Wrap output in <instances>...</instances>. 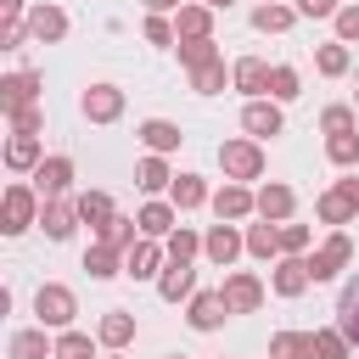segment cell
<instances>
[{"mask_svg": "<svg viewBox=\"0 0 359 359\" xmlns=\"http://www.w3.org/2000/svg\"><path fill=\"white\" fill-rule=\"evenodd\" d=\"M34 314H39V331H73V314H79V297H73V286H62V280H45V286L34 292Z\"/></svg>", "mask_w": 359, "mask_h": 359, "instance_id": "1", "label": "cell"}, {"mask_svg": "<svg viewBox=\"0 0 359 359\" xmlns=\"http://www.w3.org/2000/svg\"><path fill=\"white\" fill-rule=\"evenodd\" d=\"M39 213H45V202L34 185H6V196H0V230L6 236H22L28 224H39Z\"/></svg>", "mask_w": 359, "mask_h": 359, "instance_id": "2", "label": "cell"}, {"mask_svg": "<svg viewBox=\"0 0 359 359\" xmlns=\"http://www.w3.org/2000/svg\"><path fill=\"white\" fill-rule=\"evenodd\" d=\"M219 168H224V180H236V185L264 180V146H258V140H224V146H219Z\"/></svg>", "mask_w": 359, "mask_h": 359, "instance_id": "3", "label": "cell"}, {"mask_svg": "<svg viewBox=\"0 0 359 359\" xmlns=\"http://www.w3.org/2000/svg\"><path fill=\"white\" fill-rule=\"evenodd\" d=\"M348 264H353V241H348V230H331V236L320 241V252H309V275H314V280H337Z\"/></svg>", "mask_w": 359, "mask_h": 359, "instance_id": "4", "label": "cell"}, {"mask_svg": "<svg viewBox=\"0 0 359 359\" xmlns=\"http://www.w3.org/2000/svg\"><path fill=\"white\" fill-rule=\"evenodd\" d=\"M213 213H219V224H241V219H252V213H258V191H247V185L224 180V185L213 191Z\"/></svg>", "mask_w": 359, "mask_h": 359, "instance_id": "5", "label": "cell"}, {"mask_svg": "<svg viewBox=\"0 0 359 359\" xmlns=\"http://www.w3.org/2000/svg\"><path fill=\"white\" fill-rule=\"evenodd\" d=\"M241 252H247V236H241L236 224H208V236H202V258H208V264L230 269Z\"/></svg>", "mask_w": 359, "mask_h": 359, "instance_id": "6", "label": "cell"}, {"mask_svg": "<svg viewBox=\"0 0 359 359\" xmlns=\"http://www.w3.org/2000/svg\"><path fill=\"white\" fill-rule=\"evenodd\" d=\"M79 112H84L90 123H118V118H123V90H118V84H90V90L79 95Z\"/></svg>", "mask_w": 359, "mask_h": 359, "instance_id": "7", "label": "cell"}, {"mask_svg": "<svg viewBox=\"0 0 359 359\" xmlns=\"http://www.w3.org/2000/svg\"><path fill=\"white\" fill-rule=\"evenodd\" d=\"M67 185H73V157H45L39 168H34V191H39V202H56V196H67Z\"/></svg>", "mask_w": 359, "mask_h": 359, "instance_id": "8", "label": "cell"}, {"mask_svg": "<svg viewBox=\"0 0 359 359\" xmlns=\"http://www.w3.org/2000/svg\"><path fill=\"white\" fill-rule=\"evenodd\" d=\"M219 292H224V303H230V314H252V309L264 303V280H258V275H247V269H230Z\"/></svg>", "mask_w": 359, "mask_h": 359, "instance_id": "9", "label": "cell"}, {"mask_svg": "<svg viewBox=\"0 0 359 359\" xmlns=\"http://www.w3.org/2000/svg\"><path fill=\"white\" fill-rule=\"evenodd\" d=\"M241 129H247V140H269V135H280V129H286L280 101H247V107H241Z\"/></svg>", "mask_w": 359, "mask_h": 359, "instance_id": "10", "label": "cell"}, {"mask_svg": "<svg viewBox=\"0 0 359 359\" xmlns=\"http://www.w3.org/2000/svg\"><path fill=\"white\" fill-rule=\"evenodd\" d=\"M62 34H67V11H62V6H50V0L28 6V39H39V45H56Z\"/></svg>", "mask_w": 359, "mask_h": 359, "instance_id": "11", "label": "cell"}, {"mask_svg": "<svg viewBox=\"0 0 359 359\" xmlns=\"http://www.w3.org/2000/svg\"><path fill=\"white\" fill-rule=\"evenodd\" d=\"M34 95H39V73H34V67H17V73L0 79V107H6V112L34 107Z\"/></svg>", "mask_w": 359, "mask_h": 359, "instance_id": "12", "label": "cell"}, {"mask_svg": "<svg viewBox=\"0 0 359 359\" xmlns=\"http://www.w3.org/2000/svg\"><path fill=\"white\" fill-rule=\"evenodd\" d=\"M163 258H168V252L146 236V241H135V247L123 252V275H129V280H151V275H163Z\"/></svg>", "mask_w": 359, "mask_h": 359, "instance_id": "13", "label": "cell"}, {"mask_svg": "<svg viewBox=\"0 0 359 359\" xmlns=\"http://www.w3.org/2000/svg\"><path fill=\"white\" fill-rule=\"evenodd\" d=\"M269 286H275V297H303V292L314 286L309 258H280V264H275V275H269Z\"/></svg>", "mask_w": 359, "mask_h": 359, "instance_id": "14", "label": "cell"}, {"mask_svg": "<svg viewBox=\"0 0 359 359\" xmlns=\"http://www.w3.org/2000/svg\"><path fill=\"white\" fill-rule=\"evenodd\" d=\"M185 320H191V331H219V325L230 320V303H224V292H196Z\"/></svg>", "mask_w": 359, "mask_h": 359, "instance_id": "15", "label": "cell"}, {"mask_svg": "<svg viewBox=\"0 0 359 359\" xmlns=\"http://www.w3.org/2000/svg\"><path fill=\"white\" fill-rule=\"evenodd\" d=\"M174 34H180V39H213V6L185 0V6L174 11Z\"/></svg>", "mask_w": 359, "mask_h": 359, "instance_id": "16", "label": "cell"}, {"mask_svg": "<svg viewBox=\"0 0 359 359\" xmlns=\"http://www.w3.org/2000/svg\"><path fill=\"white\" fill-rule=\"evenodd\" d=\"M292 208H297V191H292V185L269 180V185L258 191V219H269V224H286V219H292Z\"/></svg>", "mask_w": 359, "mask_h": 359, "instance_id": "17", "label": "cell"}, {"mask_svg": "<svg viewBox=\"0 0 359 359\" xmlns=\"http://www.w3.org/2000/svg\"><path fill=\"white\" fill-rule=\"evenodd\" d=\"M135 219H140V236H151V241H168L180 230V208L174 202H146Z\"/></svg>", "mask_w": 359, "mask_h": 359, "instance_id": "18", "label": "cell"}, {"mask_svg": "<svg viewBox=\"0 0 359 359\" xmlns=\"http://www.w3.org/2000/svg\"><path fill=\"white\" fill-rule=\"evenodd\" d=\"M157 297L163 303H180V297H196V269L191 264H163V275H157Z\"/></svg>", "mask_w": 359, "mask_h": 359, "instance_id": "19", "label": "cell"}, {"mask_svg": "<svg viewBox=\"0 0 359 359\" xmlns=\"http://www.w3.org/2000/svg\"><path fill=\"white\" fill-rule=\"evenodd\" d=\"M39 163H45L39 135H11V140H6V168H11V174H34Z\"/></svg>", "mask_w": 359, "mask_h": 359, "instance_id": "20", "label": "cell"}, {"mask_svg": "<svg viewBox=\"0 0 359 359\" xmlns=\"http://www.w3.org/2000/svg\"><path fill=\"white\" fill-rule=\"evenodd\" d=\"M73 224H79V202H67V196L45 202V213H39V230H45L50 241H67V236H73Z\"/></svg>", "mask_w": 359, "mask_h": 359, "instance_id": "21", "label": "cell"}, {"mask_svg": "<svg viewBox=\"0 0 359 359\" xmlns=\"http://www.w3.org/2000/svg\"><path fill=\"white\" fill-rule=\"evenodd\" d=\"M95 342H107L112 353L129 348V342H135V314H129V309H107L101 325H95Z\"/></svg>", "mask_w": 359, "mask_h": 359, "instance_id": "22", "label": "cell"}, {"mask_svg": "<svg viewBox=\"0 0 359 359\" xmlns=\"http://www.w3.org/2000/svg\"><path fill=\"white\" fill-rule=\"evenodd\" d=\"M230 79H236V90H241V95H252V101H264V95H269V67H264L258 56H241V62L230 67Z\"/></svg>", "mask_w": 359, "mask_h": 359, "instance_id": "23", "label": "cell"}, {"mask_svg": "<svg viewBox=\"0 0 359 359\" xmlns=\"http://www.w3.org/2000/svg\"><path fill=\"white\" fill-rule=\"evenodd\" d=\"M140 140H146V151H157V157H168V151H180V123H168V118H146L140 129H135Z\"/></svg>", "mask_w": 359, "mask_h": 359, "instance_id": "24", "label": "cell"}, {"mask_svg": "<svg viewBox=\"0 0 359 359\" xmlns=\"http://www.w3.org/2000/svg\"><path fill=\"white\" fill-rule=\"evenodd\" d=\"M337 331L348 337V348L359 353V275L342 286V297H337Z\"/></svg>", "mask_w": 359, "mask_h": 359, "instance_id": "25", "label": "cell"}, {"mask_svg": "<svg viewBox=\"0 0 359 359\" xmlns=\"http://www.w3.org/2000/svg\"><path fill=\"white\" fill-rule=\"evenodd\" d=\"M174 180H180V174H174V168H168V157H157V151H146V157H140V168H135V185H140V191H151V196H157V191H168Z\"/></svg>", "mask_w": 359, "mask_h": 359, "instance_id": "26", "label": "cell"}, {"mask_svg": "<svg viewBox=\"0 0 359 359\" xmlns=\"http://www.w3.org/2000/svg\"><path fill=\"white\" fill-rule=\"evenodd\" d=\"M168 202H174L180 213H191V208H208L213 196H208V180H202V174H180V180L168 185Z\"/></svg>", "mask_w": 359, "mask_h": 359, "instance_id": "27", "label": "cell"}, {"mask_svg": "<svg viewBox=\"0 0 359 359\" xmlns=\"http://www.w3.org/2000/svg\"><path fill=\"white\" fill-rule=\"evenodd\" d=\"M73 202H79V219H84L95 236L118 219V208H112V196H107V191H84V196H73Z\"/></svg>", "mask_w": 359, "mask_h": 359, "instance_id": "28", "label": "cell"}, {"mask_svg": "<svg viewBox=\"0 0 359 359\" xmlns=\"http://www.w3.org/2000/svg\"><path fill=\"white\" fill-rule=\"evenodd\" d=\"M314 213H320V224H331V230H342V224H353V213H359V208H353V202H348V196H342V191L331 185V191H320V202H314Z\"/></svg>", "mask_w": 359, "mask_h": 359, "instance_id": "29", "label": "cell"}, {"mask_svg": "<svg viewBox=\"0 0 359 359\" xmlns=\"http://www.w3.org/2000/svg\"><path fill=\"white\" fill-rule=\"evenodd\" d=\"M6 353H11V359H56V337H45V331H17V337L6 342Z\"/></svg>", "mask_w": 359, "mask_h": 359, "instance_id": "30", "label": "cell"}, {"mask_svg": "<svg viewBox=\"0 0 359 359\" xmlns=\"http://www.w3.org/2000/svg\"><path fill=\"white\" fill-rule=\"evenodd\" d=\"M269 359H314V331H275Z\"/></svg>", "mask_w": 359, "mask_h": 359, "instance_id": "31", "label": "cell"}, {"mask_svg": "<svg viewBox=\"0 0 359 359\" xmlns=\"http://www.w3.org/2000/svg\"><path fill=\"white\" fill-rule=\"evenodd\" d=\"M84 269H90V280H112V275H123V252L107 247V241H95V247L84 252Z\"/></svg>", "mask_w": 359, "mask_h": 359, "instance_id": "32", "label": "cell"}, {"mask_svg": "<svg viewBox=\"0 0 359 359\" xmlns=\"http://www.w3.org/2000/svg\"><path fill=\"white\" fill-rule=\"evenodd\" d=\"M292 17H297V6H280V0H264V6L252 11V28H258V34H286V28H292Z\"/></svg>", "mask_w": 359, "mask_h": 359, "instance_id": "33", "label": "cell"}, {"mask_svg": "<svg viewBox=\"0 0 359 359\" xmlns=\"http://www.w3.org/2000/svg\"><path fill=\"white\" fill-rule=\"evenodd\" d=\"M247 252L252 258H280V224H247Z\"/></svg>", "mask_w": 359, "mask_h": 359, "instance_id": "34", "label": "cell"}, {"mask_svg": "<svg viewBox=\"0 0 359 359\" xmlns=\"http://www.w3.org/2000/svg\"><path fill=\"white\" fill-rule=\"evenodd\" d=\"M314 67H320L325 79H342V73L353 67V56H348V45H342V39H331V45H320V50H314Z\"/></svg>", "mask_w": 359, "mask_h": 359, "instance_id": "35", "label": "cell"}, {"mask_svg": "<svg viewBox=\"0 0 359 359\" xmlns=\"http://www.w3.org/2000/svg\"><path fill=\"white\" fill-rule=\"evenodd\" d=\"M224 84H236V79H230V67H224V56H219V62H208V67H196V73H191V90H196V95H219V90H224Z\"/></svg>", "mask_w": 359, "mask_h": 359, "instance_id": "36", "label": "cell"}, {"mask_svg": "<svg viewBox=\"0 0 359 359\" xmlns=\"http://www.w3.org/2000/svg\"><path fill=\"white\" fill-rule=\"evenodd\" d=\"M303 95V79H297V67H269V101H297Z\"/></svg>", "mask_w": 359, "mask_h": 359, "instance_id": "37", "label": "cell"}, {"mask_svg": "<svg viewBox=\"0 0 359 359\" xmlns=\"http://www.w3.org/2000/svg\"><path fill=\"white\" fill-rule=\"evenodd\" d=\"M95 241H107V247L129 252V247H135V241H146V236H140V219H112V224H107V230H101Z\"/></svg>", "mask_w": 359, "mask_h": 359, "instance_id": "38", "label": "cell"}, {"mask_svg": "<svg viewBox=\"0 0 359 359\" xmlns=\"http://www.w3.org/2000/svg\"><path fill=\"white\" fill-rule=\"evenodd\" d=\"M325 157H331L337 168H353V163H359V129H348V135H325Z\"/></svg>", "mask_w": 359, "mask_h": 359, "instance_id": "39", "label": "cell"}, {"mask_svg": "<svg viewBox=\"0 0 359 359\" xmlns=\"http://www.w3.org/2000/svg\"><path fill=\"white\" fill-rule=\"evenodd\" d=\"M174 50H180V62H185L191 73H196V67H208V62H219V45H213V39H180Z\"/></svg>", "mask_w": 359, "mask_h": 359, "instance_id": "40", "label": "cell"}, {"mask_svg": "<svg viewBox=\"0 0 359 359\" xmlns=\"http://www.w3.org/2000/svg\"><path fill=\"white\" fill-rule=\"evenodd\" d=\"M163 252H168V258H174V264H191V258H196V252H202V236H196V230H185V224H180V230H174V236H168V241H163Z\"/></svg>", "mask_w": 359, "mask_h": 359, "instance_id": "41", "label": "cell"}, {"mask_svg": "<svg viewBox=\"0 0 359 359\" xmlns=\"http://www.w3.org/2000/svg\"><path fill=\"white\" fill-rule=\"evenodd\" d=\"M314 359H353V348L337 325H325V331H314Z\"/></svg>", "mask_w": 359, "mask_h": 359, "instance_id": "42", "label": "cell"}, {"mask_svg": "<svg viewBox=\"0 0 359 359\" xmlns=\"http://www.w3.org/2000/svg\"><path fill=\"white\" fill-rule=\"evenodd\" d=\"M56 359H95V342L84 331H56Z\"/></svg>", "mask_w": 359, "mask_h": 359, "instance_id": "43", "label": "cell"}, {"mask_svg": "<svg viewBox=\"0 0 359 359\" xmlns=\"http://www.w3.org/2000/svg\"><path fill=\"white\" fill-rule=\"evenodd\" d=\"M280 258H309V224H280Z\"/></svg>", "mask_w": 359, "mask_h": 359, "instance_id": "44", "label": "cell"}, {"mask_svg": "<svg viewBox=\"0 0 359 359\" xmlns=\"http://www.w3.org/2000/svg\"><path fill=\"white\" fill-rule=\"evenodd\" d=\"M320 129L325 135H348V129H359V112L353 107H325L320 112Z\"/></svg>", "mask_w": 359, "mask_h": 359, "instance_id": "45", "label": "cell"}, {"mask_svg": "<svg viewBox=\"0 0 359 359\" xmlns=\"http://www.w3.org/2000/svg\"><path fill=\"white\" fill-rule=\"evenodd\" d=\"M140 34H146V45H180V34H174V22H168V17H146V22H140Z\"/></svg>", "mask_w": 359, "mask_h": 359, "instance_id": "46", "label": "cell"}, {"mask_svg": "<svg viewBox=\"0 0 359 359\" xmlns=\"http://www.w3.org/2000/svg\"><path fill=\"white\" fill-rule=\"evenodd\" d=\"M6 118H11V135H39V123H45L39 101H34V107H17V112H6Z\"/></svg>", "mask_w": 359, "mask_h": 359, "instance_id": "47", "label": "cell"}, {"mask_svg": "<svg viewBox=\"0 0 359 359\" xmlns=\"http://www.w3.org/2000/svg\"><path fill=\"white\" fill-rule=\"evenodd\" d=\"M331 22H337V39H342V45H353V39H359V6H342Z\"/></svg>", "mask_w": 359, "mask_h": 359, "instance_id": "48", "label": "cell"}, {"mask_svg": "<svg viewBox=\"0 0 359 359\" xmlns=\"http://www.w3.org/2000/svg\"><path fill=\"white\" fill-rule=\"evenodd\" d=\"M337 0H297V17H337Z\"/></svg>", "mask_w": 359, "mask_h": 359, "instance_id": "49", "label": "cell"}, {"mask_svg": "<svg viewBox=\"0 0 359 359\" xmlns=\"http://www.w3.org/2000/svg\"><path fill=\"white\" fill-rule=\"evenodd\" d=\"M0 28H11V22H28V0H0Z\"/></svg>", "mask_w": 359, "mask_h": 359, "instance_id": "50", "label": "cell"}, {"mask_svg": "<svg viewBox=\"0 0 359 359\" xmlns=\"http://www.w3.org/2000/svg\"><path fill=\"white\" fill-rule=\"evenodd\" d=\"M140 6H146V17H168V11H180L185 0H140Z\"/></svg>", "mask_w": 359, "mask_h": 359, "instance_id": "51", "label": "cell"}, {"mask_svg": "<svg viewBox=\"0 0 359 359\" xmlns=\"http://www.w3.org/2000/svg\"><path fill=\"white\" fill-rule=\"evenodd\" d=\"M337 191H342V196H348V202L359 208V180H337Z\"/></svg>", "mask_w": 359, "mask_h": 359, "instance_id": "52", "label": "cell"}, {"mask_svg": "<svg viewBox=\"0 0 359 359\" xmlns=\"http://www.w3.org/2000/svg\"><path fill=\"white\" fill-rule=\"evenodd\" d=\"M202 6H213V11H230V6H236V0H202Z\"/></svg>", "mask_w": 359, "mask_h": 359, "instance_id": "53", "label": "cell"}, {"mask_svg": "<svg viewBox=\"0 0 359 359\" xmlns=\"http://www.w3.org/2000/svg\"><path fill=\"white\" fill-rule=\"evenodd\" d=\"M163 359H185V353H163Z\"/></svg>", "mask_w": 359, "mask_h": 359, "instance_id": "54", "label": "cell"}, {"mask_svg": "<svg viewBox=\"0 0 359 359\" xmlns=\"http://www.w3.org/2000/svg\"><path fill=\"white\" fill-rule=\"evenodd\" d=\"M353 112H359V90H353Z\"/></svg>", "mask_w": 359, "mask_h": 359, "instance_id": "55", "label": "cell"}, {"mask_svg": "<svg viewBox=\"0 0 359 359\" xmlns=\"http://www.w3.org/2000/svg\"><path fill=\"white\" fill-rule=\"evenodd\" d=\"M112 359H123V353H112Z\"/></svg>", "mask_w": 359, "mask_h": 359, "instance_id": "56", "label": "cell"}]
</instances>
